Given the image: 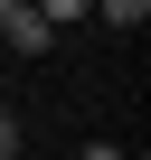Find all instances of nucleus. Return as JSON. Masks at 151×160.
Wrapping results in <instances>:
<instances>
[{"instance_id": "nucleus-2", "label": "nucleus", "mask_w": 151, "mask_h": 160, "mask_svg": "<svg viewBox=\"0 0 151 160\" xmlns=\"http://www.w3.org/2000/svg\"><path fill=\"white\" fill-rule=\"evenodd\" d=\"M19 19H29V0H0V47L19 38Z\"/></svg>"}, {"instance_id": "nucleus-4", "label": "nucleus", "mask_w": 151, "mask_h": 160, "mask_svg": "<svg viewBox=\"0 0 151 160\" xmlns=\"http://www.w3.org/2000/svg\"><path fill=\"white\" fill-rule=\"evenodd\" d=\"M76 160H123V151H113V141H85V151H76Z\"/></svg>"}, {"instance_id": "nucleus-3", "label": "nucleus", "mask_w": 151, "mask_h": 160, "mask_svg": "<svg viewBox=\"0 0 151 160\" xmlns=\"http://www.w3.org/2000/svg\"><path fill=\"white\" fill-rule=\"evenodd\" d=\"M0 160H19V113H0Z\"/></svg>"}, {"instance_id": "nucleus-1", "label": "nucleus", "mask_w": 151, "mask_h": 160, "mask_svg": "<svg viewBox=\"0 0 151 160\" xmlns=\"http://www.w3.org/2000/svg\"><path fill=\"white\" fill-rule=\"evenodd\" d=\"M47 38H57V28H47V19H38V0H29V19H19V38H10V47H19V57H38V47H47Z\"/></svg>"}]
</instances>
